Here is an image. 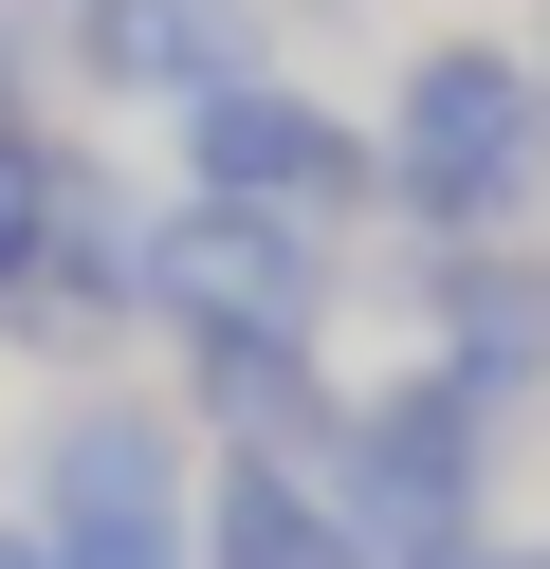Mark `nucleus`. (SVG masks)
<instances>
[{
    "label": "nucleus",
    "mask_w": 550,
    "mask_h": 569,
    "mask_svg": "<svg viewBox=\"0 0 550 569\" xmlns=\"http://www.w3.org/2000/svg\"><path fill=\"white\" fill-rule=\"evenodd\" d=\"M147 312H166V331H220V312H293V331H312V312H330V239L183 184L166 221H147Z\"/></svg>",
    "instance_id": "39448f33"
},
{
    "label": "nucleus",
    "mask_w": 550,
    "mask_h": 569,
    "mask_svg": "<svg viewBox=\"0 0 550 569\" xmlns=\"http://www.w3.org/2000/svg\"><path fill=\"white\" fill-rule=\"evenodd\" d=\"M0 569H56V551H37V515H0Z\"/></svg>",
    "instance_id": "9b49d317"
},
{
    "label": "nucleus",
    "mask_w": 550,
    "mask_h": 569,
    "mask_svg": "<svg viewBox=\"0 0 550 569\" xmlns=\"http://www.w3.org/2000/svg\"><path fill=\"white\" fill-rule=\"evenodd\" d=\"M532 74H550V0H532Z\"/></svg>",
    "instance_id": "ddd939ff"
},
{
    "label": "nucleus",
    "mask_w": 550,
    "mask_h": 569,
    "mask_svg": "<svg viewBox=\"0 0 550 569\" xmlns=\"http://www.w3.org/2000/svg\"><path fill=\"white\" fill-rule=\"evenodd\" d=\"M73 184H92V148H73V129H37V111H0V276H37V258H56Z\"/></svg>",
    "instance_id": "1a4fd4ad"
},
{
    "label": "nucleus",
    "mask_w": 550,
    "mask_h": 569,
    "mask_svg": "<svg viewBox=\"0 0 550 569\" xmlns=\"http://www.w3.org/2000/svg\"><path fill=\"white\" fill-rule=\"evenodd\" d=\"M0 111H19V38H0Z\"/></svg>",
    "instance_id": "f8f14e48"
},
{
    "label": "nucleus",
    "mask_w": 550,
    "mask_h": 569,
    "mask_svg": "<svg viewBox=\"0 0 550 569\" xmlns=\"http://www.w3.org/2000/svg\"><path fill=\"white\" fill-rule=\"evenodd\" d=\"M73 74L129 111H202L239 74V0H73Z\"/></svg>",
    "instance_id": "6e6552de"
},
{
    "label": "nucleus",
    "mask_w": 550,
    "mask_h": 569,
    "mask_svg": "<svg viewBox=\"0 0 550 569\" xmlns=\"http://www.w3.org/2000/svg\"><path fill=\"white\" fill-rule=\"evenodd\" d=\"M330 496H349L367 569H422L459 532H496V386L477 368H386L367 405H330Z\"/></svg>",
    "instance_id": "f03ea898"
},
{
    "label": "nucleus",
    "mask_w": 550,
    "mask_h": 569,
    "mask_svg": "<svg viewBox=\"0 0 550 569\" xmlns=\"http://www.w3.org/2000/svg\"><path fill=\"white\" fill-rule=\"evenodd\" d=\"M202 569H367V532H349V496H330L293 441H220V478H202Z\"/></svg>",
    "instance_id": "423d86ee"
},
{
    "label": "nucleus",
    "mask_w": 550,
    "mask_h": 569,
    "mask_svg": "<svg viewBox=\"0 0 550 569\" xmlns=\"http://www.w3.org/2000/svg\"><path fill=\"white\" fill-rule=\"evenodd\" d=\"M532 184H550V74H532V38H440V56H403V92H386V202H403V221L513 239Z\"/></svg>",
    "instance_id": "f257e3e1"
},
{
    "label": "nucleus",
    "mask_w": 550,
    "mask_h": 569,
    "mask_svg": "<svg viewBox=\"0 0 550 569\" xmlns=\"http://www.w3.org/2000/svg\"><path fill=\"white\" fill-rule=\"evenodd\" d=\"M183 184L202 202H257V221H367L386 202V129H349V111H312V92H276V74H220L202 111H183Z\"/></svg>",
    "instance_id": "20e7f679"
},
{
    "label": "nucleus",
    "mask_w": 550,
    "mask_h": 569,
    "mask_svg": "<svg viewBox=\"0 0 550 569\" xmlns=\"http://www.w3.org/2000/svg\"><path fill=\"white\" fill-rule=\"evenodd\" d=\"M183 386H202L220 441H293V459H330V368H312V331H293V312H220V331H183Z\"/></svg>",
    "instance_id": "0eeeda50"
},
{
    "label": "nucleus",
    "mask_w": 550,
    "mask_h": 569,
    "mask_svg": "<svg viewBox=\"0 0 550 569\" xmlns=\"http://www.w3.org/2000/svg\"><path fill=\"white\" fill-rule=\"evenodd\" d=\"M37 551L56 569H202V478L147 405H56L37 441Z\"/></svg>",
    "instance_id": "7ed1b4c3"
},
{
    "label": "nucleus",
    "mask_w": 550,
    "mask_h": 569,
    "mask_svg": "<svg viewBox=\"0 0 550 569\" xmlns=\"http://www.w3.org/2000/svg\"><path fill=\"white\" fill-rule=\"evenodd\" d=\"M422 569H532V551H496V532H459V551H422Z\"/></svg>",
    "instance_id": "9d476101"
}]
</instances>
